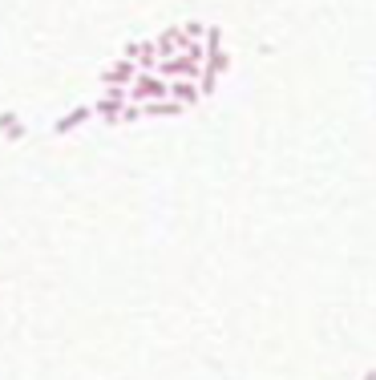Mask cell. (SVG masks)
<instances>
[{"mask_svg": "<svg viewBox=\"0 0 376 380\" xmlns=\"http://www.w3.org/2000/svg\"><path fill=\"white\" fill-rule=\"evenodd\" d=\"M166 97V81L158 77V73H138L134 81L125 85V101H134V105H142V101H162Z\"/></svg>", "mask_w": 376, "mask_h": 380, "instance_id": "cell-1", "label": "cell"}, {"mask_svg": "<svg viewBox=\"0 0 376 380\" xmlns=\"http://www.w3.org/2000/svg\"><path fill=\"white\" fill-rule=\"evenodd\" d=\"M122 105H125V89H105L89 110H93V118H97V122L118 126V122H122Z\"/></svg>", "mask_w": 376, "mask_h": 380, "instance_id": "cell-2", "label": "cell"}, {"mask_svg": "<svg viewBox=\"0 0 376 380\" xmlns=\"http://www.w3.org/2000/svg\"><path fill=\"white\" fill-rule=\"evenodd\" d=\"M122 61H129L138 73H150V69H154V61H158V49H154V41H134L122 53Z\"/></svg>", "mask_w": 376, "mask_h": 380, "instance_id": "cell-3", "label": "cell"}, {"mask_svg": "<svg viewBox=\"0 0 376 380\" xmlns=\"http://www.w3.org/2000/svg\"><path fill=\"white\" fill-rule=\"evenodd\" d=\"M134 77H138V69H134L129 61H114V65L101 73V85H105V89H125Z\"/></svg>", "mask_w": 376, "mask_h": 380, "instance_id": "cell-4", "label": "cell"}, {"mask_svg": "<svg viewBox=\"0 0 376 380\" xmlns=\"http://www.w3.org/2000/svg\"><path fill=\"white\" fill-rule=\"evenodd\" d=\"M166 97L178 101V105H195L199 101V85L190 77H174V81H166Z\"/></svg>", "mask_w": 376, "mask_h": 380, "instance_id": "cell-5", "label": "cell"}, {"mask_svg": "<svg viewBox=\"0 0 376 380\" xmlns=\"http://www.w3.org/2000/svg\"><path fill=\"white\" fill-rule=\"evenodd\" d=\"M85 122H93V110L89 105H77V110H69V114H61L57 118V134H69V129H77V126H85Z\"/></svg>", "mask_w": 376, "mask_h": 380, "instance_id": "cell-6", "label": "cell"}, {"mask_svg": "<svg viewBox=\"0 0 376 380\" xmlns=\"http://www.w3.org/2000/svg\"><path fill=\"white\" fill-rule=\"evenodd\" d=\"M0 134H8V138H21V134H25L21 118H12V114H0Z\"/></svg>", "mask_w": 376, "mask_h": 380, "instance_id": "cell-7", "label": "cell"}, {"mask_svg": "<svg viewBox=\"0 0 376 380\" xmlns=\"http://www.w3.org/2000/svg\"><path fill=\"white\" fill-rule=\"evenodd\" d=\"M364 380H376V372H368V377H364Z\"/></svg>", "mask_w": 376, "mask_h": 380, "instance_id": "cell-8", "label": "cell"}]
</instances>
